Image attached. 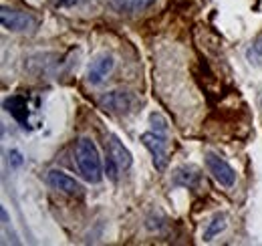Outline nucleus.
<instances>
[{
	"label": "nucleus",
	"mask_w": 262,
	"mask_h": 246,
	"mask_svg": "<svg viewBox=\"0 0 262 246\" xmlns=\"http://www.w3.org/2000/svg\"><path fill=\"white\" fill-rule=\"evenodd\" d=\"M198 180H200V174H198L196 168H192V166H184V168L176 170V176H173V184L176 186H188V188H192Z\"/></svg>",
	"instance_id": "11"
},
{
	"label": "nucleus",
	"mask_w": 262,
	"mask_h": 246,
	"mask_svg": "<svg viewBox=\"0 0 262 246\" xmlns=\"http://www.w3.org/2000/svg\"><path fill=\"white\" fill-rule=\"evenodd\" d=\"M101 105L105 107V111H111V113H117V111H127L131 105V97L127 93L121 91H113L109 93L107 97L101 99Z\"/></svg>",
	"instance_id": "9"
},
{
	"label": "nucleus",
	"mask_w": 262,
	"mask_h": 246,
	"mask_svg": "<svg viewBox=\"0 0 262 246\" xmlns=\"http://www.w3.org/2000/svg\"><path fill=\"white\" fill-rule=\"evenodd\" d=\"M4 109H6L16 121L20 123L23 127L29 125V105H27V99H25V97L14 95V97L6 99V101H4Z\"/></svg>",
	"instance_id": "8"
},
{
	"label": "nucleus",
	"mask_w": 262,
	"mask_h": 246,
	"mask_svg": "<svg viewBox=\"0 0 262 246\" xmlns=\"http://www.w3.org/2000/svg\"><path fill=\"white\" fill-rule=\"evenodd\" d=\"M113 65H115V61H113L111 55H103V57L95 59V61L91 63L89 71H87V79H89V83H91V85L103 83L105 77L113 71Z\"/></svg>",
	"instance_id": "7"
},
{
	"label": "nucleus",
	"mask_w": 262,
	"mask_h": 246,
	"mask_svg": "<svg viewBox=\"0 0 262 246\" xmlns=\"http://www.w3.org/2000/svg\"><path fill=\"white\" fill-rule=\"evenodd\" d=\"M141 144L149 150V154L154 157V166L158 172H164L169 161V137L167 131H158V129H149L145 133H141Z\"/></svg>",
	"instance_id": "2"
},
{
	"label": "nucleus",
	"mask_w": 262,
	"mask_h": 246,
	"mask_svg": "<svg viewBox=\"0 0 262 246\" xmlns=\"http://www.w3.org/2000/svg\"><path fill=\"white\" fill-rule=\"evenodd\" d=\"M206 168L212 174V178L224 188H232L236 184V172L232 170L228 161H224L222 157L214 154H206Z\"/></svg>",
	"instance_id": "3"
},
{
	"label": "nucleus",
	"mask_w": 262,
	"mask_h": 246,
	"mask_svg": "<svg viewBox=\"0 0 262 246\" xmlns=\"http://www.w3.org/2000/svg\"><path fill=\"white\" fill-rule=\"evenodd\" d=\"M47 180H49V184L53 186L55 190L63 192V194H67V196H75V198H81V196L85 194L83 186L79 184L75 178L67 176L65 172H61V170H51V172L47 174Z\"/></svg>",
	"instance_id": "5"
},
{
	"label": "nucleus",
	"mask_w": 262,
	"mask_h": 246,
	"mask_svg": "<svg viewBox=\"0 0 262 246\" xmlns=\"http://www.w3.org/2000/svg\"><path fill=\"white\" fill-rule=\"evenodd\" d=\"M260 105H262V99H260Z\"/></svg>",
	"instance_id": "16"
},
{
	"label": "nucleus",
	"mask_w": 262,
	"mask_h": 246,
	"mask_svg": "<svg viewBox=\"0 0 262 246\" xmlns=\"http://www.w3.org/2000/svg\"><path fill=\"white\" fill-rule=\"evenodd\" d=\"M0 23H2V27L6 31H12V32H25V31H31L33 27H36V20H34L31 14L18 12V10L8 8V6H2Z\"/></svg>",
	"instance_id": "4"
},
{
	"label": "nucleus",
	"mask_w": 262,
	"mask_h": 246,
	"mask_svg": "<svg viewBox=\"0 0 262 246\" xmlns=\"http://www.w3.org/2000/svg\"><path fill=\"white\" fill-rule=\"evenodd\" d=\"M109 157L115 161V166L119 168V172L129 170L131 163H133V157H131L129 150L119 141L117 135H109Z\"/></svg>",
	"instance_id": "6"
},
{
	"label": "nucleus",
	"mask_w": 262,
	"mask_h": 246,
	"mask_svg": "<svg viewBox=\"0 0 262 246\" xmlns=\"http://www.w3.org/2000/svg\"><path fill=\"white\" fill-rule=\"evenodd\" d=\"M10 155H12V163H14V166H20V163H23V159H20V154H18V152H10Z\"/></svg>",
	"instance_id": "15"
},
{
	"label": "nucleus",
	"mask_w": 262,
	"mask_h": 246,
	"mask_svg": "<svg viewBox=\"0 0 262 246\" xmlns=\"http://www.w3.org/2000/svg\"><path fill=\"white\" fill-rule=\"evenodd\" d=\"M109 2L121 14H137V12H143L145 8H149L156 0H109Z\"/></svg>",
	"instance_id": "10"
},
{
	"label": "nucleus",
	"mask_w": 262,
	"mask_h": 246,
	"mask_svg": "<svg viewBox=\"0 0 262 246\" xmlns=\"http://www.w3.org/2000/svg\"><path fill=\"white\" fill-rule=\"evenodd\" d=\"M224 228H226V216L216 214L214 218H212V222H210L208 230L204 232V240H212V238H214L216 234H220Z\"/></svg>",
	"instance_id": "12"
},
{
	"label": "nucleus",
	"mask_w": 262,
	"mask_h": 246,
	"mask_svg": "<svg viewBox=\"0 0 262 246\" xmlns=\"http://www.w3.org/2000/svg\"><path fill=\"white\" fill-rule=\"evenodd\" d=\"M85 2H91V0H55V6H59V8H73V6H81Z\"/></svg>",
	"instance_id": "14"
},
{
	"label": "nucleus",
	"mask_w": 262,
	"mask_h": 246,
	"mask_svg": "<svg viewBox=\"0 0 262 246\" xmlns=\"http://www.w3.org/2000/svg\"><path fill=\"white\" fill-rule=\"evenodd\" d=\"M246 59L252 65H262V32L250 43V47L246 51Z\"/></svg>",
	"instance_id": "13"
},
{
	"label": "nucleus",
	"mask_w": 262,
	"mask_h": 246,
	"mask_svg": "<svg viewBox=\"0 0 262 246\" xmlns=\"http://www.w3.org/2000/svg\"><path fill=\"white\" fill-rule=\"evenodd\" d=\"M75 159H77L81 176L87 182L99 184L103 180V163H101V157H99L97 146H95V141L91 137H79L77 139Z\"/></svg>",
	"instance_id": "1"
}]
</instances>
